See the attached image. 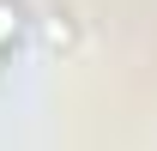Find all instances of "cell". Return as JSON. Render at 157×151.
<instances>
[{"mask_svg":"<svg viewBox=\"0 0 157 151\" xmlns=\"http://www.w3.org/2000/svg\"><path fill=\"white\" fill-rule=\"evenodd\" d=\"M6 37H18V12H12V6L0 0V42H6Z\"/></svg>","mask_w":157,"mask_h":151,"instance_id":"cell-1","label":"cell"}]
</instances>
